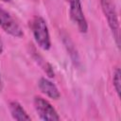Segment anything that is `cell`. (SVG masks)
Listing matches in <instances>:
<instances>
[{
    "mask_svg": "<svg viewBox=\"0 0 121 121\" xmlns=\"http://www.w3.org/2000/svg\"><path fill=\"white\" fill-rule=\"evenodd\" d=\"M31 28L36 43L43 50H48L51 47L50 35L46 22L43 18L36 16L31 21Z\"/></svg>",
    "mask_w": 121,
    "mask_h": 121,
    "instance_id": "cell-1",
    "label": "cell"
},
{
    "mask_svg": "<svg viewBox=\"0 0 121 121\" xmlns=\"http://www.w3.org/2000/svg\"><path fill=\"white\" fill-rule=\"evenodd\" d=\"M100 4H101V8L102 10L105 14V17L107 19L108 25L112 30V33L113 35V38L115 40V43L117 44V46H119L120 44V36H119V32H120V27H119V21H118V16H117V12L115 9V6L112 3V0H100Z\"/></svg>",
    "mask_w": 121,
    "mask_h": 121,
    "instance_id": "cell-2",
    "label": "cell"
},
{
    "mask_svg": "<svg viewBox=\"0 0 121 121\" xmlns=\"http://www.w3.org/2000/svg\"><path fill=\"white\" fill-rule=\"evenodd\" d=\"M34 107L35 110L42 120L44 121H58L60 116L55 110V108L42 96L34 97Z\"/></svg>",
    "mask_w": 121,
    "mask_h": 121,
    "instance_id": "cell-3",
    "label": "cell"
},
{
    "mask_svg": "<svg viewBox=\"0 0 121 121\" xmlns=\"http://www.w3.org/2000/svg\"><path fill=\"white\" fill-rule=\"evenodd\" d=\"M69 3V15L71 20L77 25L81 33H86L88 30V24L84 16L80 0H66Z\"/></svg>",
    "mask_w": 121,
    "mask_h": 121,
    "instance_id": "cell-4",
    "label": "cell"
},
{
    "mask_svg": "<svg viewBox=\"0 0 121 121\" xmlns=\"http://www.w3.org/2000/svg\"><path fill=\"white\" fill-rule=\"evenodd\" d=\"M0 26L5 32L13 37L21 38L24 36V31L18 23L8 11L2 8H0Z\"/></svg>",
    "mask_w": 121,
    "mask_h": 121,
    "instance_id": "cell-5",
    "label": "cell"
},
{
    "mask_svg": "<svg viewBox=\"0 0 121 121\" xmlns=\"http://www.w3.org/2000/svg\"><path fill=\"white\" fill-rule=\"evenodd\" d=\"M38 85H39V88L42 91V93L46 95L48 97H50L52 99H59L60 98V94L59 89L49 79H47L45 78H41L39 82H38Z\"/></svg>",
    "mask_w": 121,
    "mask_h": 121,
    "instance_id": "cell-6",
    "label": "cell"
},
{
    "mask_svg": "<svg viewBox=\"0 0 121 121\" xmlns=\"http://www.w3.org/2000/svg\"><path fill=\"white\" fill-rule=\"evenodd\" d=\"M9 112L11 113V116L15 120L24 121V120L31 119L30 116L27 114V112L23 108V106L17 101H11L9 103Z\"/></svg>",
    "mask_w": 121,
    "mask_h": 121,
    "instance_id": "cell-7",
    "label": "cell"
},
{
    "mask_svg": "<svg viewBox=\"0 0 121 121\" xmlns=\"http://www.w3.org/2000/svg\"><path fill=\"white\" fill-rule=\"evenodd\" d=\"M112 81H113V87H114L118 96H120V92H121V73H120V69L118 67H116L114 72H113Z\"/></svg>",
    "mask_w": 121,
    "mask_h": 121,
    "instance_id": "cell-8",
    "label": "cell"
},
{
    "mask_svg": "<svg viewBox=\"0 0 121 121\" xmlns=\"http://www.w3.org/2000/svg\"><path fill=\"white\" fill-rule=\"evenodd\" d=\"M3 50H4V43H3V41H2L1 36H0V54L3 53Z\"/></svg>",
    "mask_w": 121,
    "mask_h": 121,
    "instance_id": "cell-9",
    "label": "cell"
},
{
    "mask_svg": "<svg viewBox=\"0 0 121 121\" xmlns=\"http://www.w3.org/2000/svg\"><path fill=\"white\" fill-rule=\"evenodd\" d=\"M2 86H3V84H2V79H1V76H0V92L2 91Z\"/></svg>",
    "mask_w": 121,
    "mask_h": 121,
    "instance_id": "cell-10",
    "label": "cell"
},
{
    "mask_svg": "<svg viewBox=\"0 0 121 121\" xmlns=\"http://www.w3.org/2000/svg\"><path fill=\"white\" fill-rule=\"evenodd\" d=\"M1 1H3V2H9L10 0H1Z\"/></svg>",
    "mask_w": 121,
    "mask_h": 121,
    "instance_id": "cell-11",
    "label": "cell"
}]
</instances>
